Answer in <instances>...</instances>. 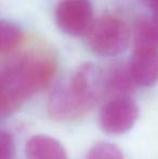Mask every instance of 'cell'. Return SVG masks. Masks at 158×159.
Masks as SVG:
<instances>
[{
    "mask_svg": "<svg viewBox=\"0 0 158 159\" xmlns=\"http://www.w3.org/2000/svg\"><path fill=\"white\" fill-rule=\"evenodd\" d=\"M8 61L14 67L30 98L52 84L57 70L54 54L41 47L15 52Z\"/></svg>",
    "mask_w": 158,
    "mask_h": 159,
    "instance_id": "cell-1",
    "label": "cell"
},
{
    "mask_svg": "<svg viewBox=\"0 0 158 159\" xmlns=\"http://www.w3.org/2000/svg\"><path fill=\"white\" fill-rule=\"evenodd\" d=\"M91 52L111 57L121 54L130 42V30L126 22L116 15L106 14L92 22L86 34Z\"/></svg>",
    "mask_w": 158,
    "mask_h": 159,
    "instance_id": "cell-2",
    "label": "cell"
},
{
    "mask_svg": "<svg viewBox=\"0 0 158 159\" xmlns=\"http://www.w3.org/2000/svg\"><path fill=\"white\" fill-rule=\"evenodd\" d=\"M65 81L88 113L105 98V74L93 63L81 64Z\"/></svg>",
    "mask_w": 158,
    "mask_h": 159,
    "instance_id": "cell-3",
    "label": "cell"
},
{
    "mask_svg": "<svg viewBox=\"0 0 158 159\" xmlns=\"http://www.w3.org/2000/svg\"><path fill=\"white\" fill-rule=\"evenodd\" d=\"M139 113V106L132 96L108 98L100 111V127L107 134H124L135 125Z\"/></svg>",
    "mask_w": 158,
    "mask_h": 159,
    "instance_id": "cell-4",
    "label": "cell"
},
{
    "mask_svg": "<svg viewBox=\"0 0 158 159\" xmlns=\"http://www.w3.org/2000/svg\"><path fill=\"white\" fill-rule=\"evenodd\" d=\"M55 22L60 30L73 37L86 35L93 22L90 0H62L55 9Z\"/></svg>",
    "mask_w": 158,
    "mask_h": 159,
    "instance_id": "cell-5",
    "label": "cell"
},
{
    "mask_svg": "<svg viewBox=\"0 0 158 159\" xmlns=\"http://www.w3.org/2000/svg\"><path fill=\"white\" fill-rule=\"evenodd\" d=\"M28 100L16 73L6 61L0 65V118L14 114Z\"/></svg>",
    "mask_w": 158,
    "mask_h": 159,
    "instance_id": "cell-6",
    "label": "cell"
},
{
    "mask_svg": "<svg viewBox=\"0 0 158 159\" xmlns=\"http://www.w3.org/2000/svg\"><path fill=\"white\" fill-rule=\"evenodd\" d=\"M47 111L52 119L63 122L75 121L88 114L76 100L66 81L61 82L51 92L47 102Z\"/></svg>",
    "mask_w": 158,
    "mask_h": 159,
    "instance_id": "cell-7",
    "label": "cell"
},
{
    "mask_svg": "<svg viewBox=\"0 0 158 159\" xmlns=\"http://www.w3.org/2000/svg\"><path fill=\"white\" fill-rule=\"evenodd\" d=\"M138 87H152L158 82V49H134L128 64Z\"/></svg>",
    "mask_w": 158,
    "mask_h": 159,
    "instance_id": "cell-8",
    "label": "cell"
},
{
    "mask_svg": "<svg viewBox=\"0 0 158 159\" xmlns=\"http://www.w3.org/2000/svg\"><path fill=\"white\" fill-rule=\"evenodd\" d=\"M26 159H68L67 152L59 140L47 134H36L25 145Z\"/></svg>",
    "mask_w": 158,
    "mask_h": 159,
    "instance_id": "cell-9",
    "label": "cell"
},
{
    "mask_svg": "<svg viewBox=\"0 0 158 159\" xmlns=\"http://www.w3.org/2000/svg\"><path fill=\"white\" fill-rule=\"evenodd\" d=\"M105 98L131 96L137 88L128 64H113L105 71Z\"/></svg>",
    "mask_w": 158,
    "mask_h": 159,
    "instance_id": "cell-10",
    "label": "cell"
},
{
    "mask_svg": "<svg viewBox=\"0 0 158 159\" xmlns=\"http://www.w3.org/2000/svg\"><path fill=\"white\" fill-rule=\"evenodd\" d=\"M24 41V33L17 24L0 20V57H7L17 51Z\"/></svg>",
    "mask_w": 158,
    "mask_h": 159,
    "instance_id": "cell-11",
    "label": "cell"
},
{
    "mask_svg": "<svg viewBox=\"0 0 158 159\" xmlns=\"http://www.w3.org/2000/svg\"><path fill=\"white\" fill-rule=\"evenodd\" d=\"M134 49H158V22L153 19H140L133 30Z\"/></svg>",
    "mask_w": 158,
    "mask_h": 159,
    "instance_id": "cell-12",
    "label": "cell"
},
{
    "mask_svg": "<svg viewBox=\"0 0 158 159\" xmlns=\"http://www.w3.org/2000/svg\"><path fill=\"white\" fill-rule=\"evenodd\" d=\"M86 159H124V156L114 143L102 141L91 146Z\"/></svg>",
    "mask_w": 158,
    "mask_h": 159,
    "instance_id": "cell-13",
    "label": "cell"
},
{
    "mask_svg": "<svg viewBox=\"0 0 158 159\" xmlns=\"http://www.w3.org/2000/svg\"><path fill=\"white\" fill-rule=\"evenodd\" d=\"M15 143L11 133L0 130V159H14Z\"/></svg>",
    "mask_w": 158,
    "mask_h": 159,
    "instance_id": "cell-14",
    "label": "cell"
},
{
    "mask_svg": "<svg viewBox=\"0 0 158 159\" xmlns=\"http://www.w3.org/2000/svg\"><path fill=\"white\" fill-rule=\"evenodd\" d=\"M153 11V17L158 22V0H144Z\"/></svg>",
    "mask_w": 158,
    "mask_h": 159,
    "instance_id": "cell-15",
    "label": "cell"
}]
</instances>
